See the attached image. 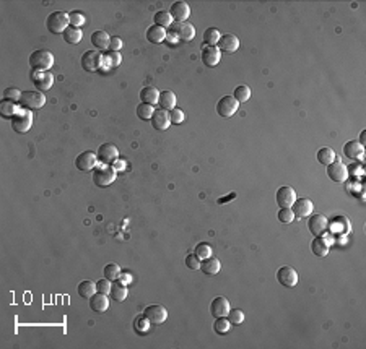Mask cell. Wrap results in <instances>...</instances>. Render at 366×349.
I'll use <instances>...</instances> for the list:
<instances>
[{
    "instance_id": "obj_9",
    "label": "cell",
    "mask_w": 366,
    "mask_h": 349,
    "mask_svg": "<svg viewBox=\"0 0 366 349\" xmlns=\"http://www.w3.org/2000/svg\"><path fill=\"white\" fill-rule=\"evenodd\" d=\"M238 107H240V103L233 96H223L217 103V112L220 117H231V115L236 114Z\"/></svg>"
},
{
    "instance_id": "obj_43",
    "label": "cell",
    "mask_w": 366,
    "mask_h": 349,
    "mask_svg": "<svg viewBox=\"0 0 366 349\" xmlns=\"http://www.w3.org/2000/svg\"><path fill=\"white\" fill-rule=\"evenodd\" d=\"M148 325H150V322L147 320V317L145 315H138V317H135V320H134V328H135V331L137 333H140V335H145L147 331H148Z\"/></svg>"
},
{
    "instance_id": "obj_41",
    "label": "cell",
    "mask_w": 366,
    "mask_h": 349,
    "mask_svg": "<svg viewBox=\"0 0 366 349\" xmlns=\"http://www.w3.org/2000/svg\"><path fill=\"white\" fill-rule=\"evenodd\" d=\"M230 320L226 318V317H218L217 320H215V323H213V330H215V333L217 335H225V333H228L230 331Z\"/></svg>"
},
{
    "instance_id": "obj_37",
    "label": "cell",
    "mask_w": 366,
    "mask_h": 349,
    "mask_svg": "<svg viewBox=\"0 0 366 349\" xmlns=\"http://www.w3.org/2000/svg\"><path fill=\"white\" fill-rule=\"evenodd\" d=\"M221 37V33L217 28H207L203 33V44L205 46H217Z\"/></svg>"
},
{
    "instance_id": "obj_2",
    "label": "cell",
    "mask_w": 366,
    "mask_h": 349,
    "mask_svg": "<svg viewBox=\"0 0 366 349\" xmlns=\"http://www.w3.org/2000/svg\"><path fill=\"white\" fill-rule=\"evenodd\" d=\"M168 31L173 33L177 41H184V42L192 41L194 36H196V28H194V25H191L189 21H174V23L168 28Z\"/></svg>"
},
{
    "instance_id": "obj_7",
    "label": "cell",
    "mask_w": 366,
    "mask_h": 349,
    "mask_svg": "<svg viewBox=\"0 0 366 349\" xmlns=\"http://www.w3.org/2000/svg\"><path fill=\"white\" fill-rule=\"evenodd\" d=\"M143 315H145L147 320L152 325H160L168 318V310H166L163 306H160V304H152V306L145 307Z\"/></svg>"
},
{
    "instance_id": "obj_18",
    "label": "cell",
    "mask_w": 366,
    "mask_h": 349,
    "mask_svg": "<svg viewBox=\"0 0 366 349\" xmlns=\"http://www.w3.org/2000/svg\"><path fill=\"white\" fill-rule=\"evenodd\" d=\"M291 211L295 218H306L313 214V202L309 198H296L295 203L291 205Z\"/></svg>"
},
{
    "instance_id": "obj_26",
    "label": "cell",
    "mask_w": 366,
    "mask_h": 349,
    "mask_svg": "<svg viewBox=\"0 0 366 349\" xmlns=\"http://www.w3.org/2000/svg\"><path fill=\"white\" fill-rule=\"evenodd\" d=\"M109 41H111V36L106 31H95L91 35V44L98 49V51H106V49H109Z\"/></svg>"
},
{
    "instance_id": "obj_1",
    "label": "cell",
    "mask_w": 366,
    "mask_h": 349,
    "mask_svg": "<svg viewBox=\"0 0 366 349\" xmlns=\"http://www.w3.org/2000/svg\"><path fill=\"white\" fill-rule=\"evenodd\" d=\"M54 64V55L46 49H38L30 55V67L33 71H49Z\"/></svg>"
},
{
    "instance_id": "obj_20",
    "label": "cell",
    "mask_w": 366,
    "mask_h": 349,
    "mask_svg": "<svg viewBox=\"0 0 366 349\" xmlns=\"http://www.w3.org/2000/svg\"><path fill=\"white\" fill-rule=\"evenodd\" d=\"M150 120H152V125H153L155 130H166L171 125L168 110H164L162 107L155 109V112H153L152 119H150Z\"/></svg>"
},
{
    "instance_id": "obj_32",
    "label": "cell",
    "mask_w": 366,
    "mask_h": 349,
    "mask_svg": "<svg viewBox=\"0 0 366 349\" xmlns=\"http://www.w3.org/2000/svg\"><path fill=\"white\" fill-rule=\"evenodd\" d=\"M311 250L316 257H325L329 253V245H327L325 239L323 237H314V241L311 242Z\"/></svg>"
},
{
    "instance_id": "obj_15",
    "label": "cell",
    "mask_w": 366,
    "mask_h": 349,
    "mask_svg": "<svg viewBox=\"0 0 366 349\" xmlns=\"http://www.w3.org/2000/svg\"><path fill=\"white\" fill-rule=\"evenodd\" d=\"M327 218L324 214H313L311 218L308 221V228H309V232L314 236V237H319L323 236L324 232L327 231Z\"/></svg>"
},
{
    "instance_id": "obj_22",
    "label": "cell",
    "mask_w": 366,
    "mask_h": 349,
    "mask_svg": "<svg viewBox=\"0 0 366 349\" xmlns=\"http://www.w3.org/2000/svg\"><path fill=\"white\" fill-rule=\"evenodd\" d=\"M169 13L174 21H187L191 15V7L186 2H174L171 5Z\"/></svg>"
},
{
    "instance_id": "obj_42",
    "label": "cell",
    "mask_w": 366,
    "mask_h": 349,
    "mask_svg": "<svg viewBox=\"0 0 366 349\" xmlns=\"http://www.w3.org/2000/svg\"><path fill=\"white\" fill-rule=\"evenodd\" d=\"M194 253H196V255H197L199 258H201V260H203V258L212 257L213 250H212V247H210L208 244L201 242V244H197L196 248H194Z\"/></svg>"
},
{
    "instance_id": "obj_28",
    "label": "cell",
    "mask_w": 366,
    "mask_h": 349,
    "mask_svg": "<svg viewBox=\"0 0 366 349\" xmlns=\"http://www.w3.org/2000/svg\"><path fill=\"white\" fill-rule=\"evenodd\" d=\"M158 106L164 109V110H171L176 107V94L173 91L166 90V91H160V98H158Z\"/></svg>"
},
{
    "instance_id": "obj_39",
    "label": "cell",
    "mask_w": 366,
    "mask_h": 349,
    "mask_svg": "<svg viewBox=\"0 0 366 349\" xmlns=\"http://www.w3.org/2000/svg\"><path fill=\"white\" fill-rule=\"evenodd\" d=\"M233 98H235L238 103H246L247 99L251 98V90H249V86H246V85L236 86L235 93H233Z\"/></svg>"
},
{
    "instance_id": "obj_52",
    "label": "cell",
    "mask_w": 366,
    "mask_h": 349,
    "mask_svg": "<svg viewBox=\"0 0 366 349\" xmlns=\"http://www.w3.org/2000/svg\"><path fill=\"white\" fill-rule=\"evenodd\" d=\"M121 47H122V39H121V37L119 36H113V37H111L108 51H111V52H119Z\"/></svg>"
},
{
    "instance_id": "obj_49",
    "label": "cell",
    "mask_w": 366,
    "mask_h": 349,
    "mask_svg": "<svg viewBox=\"0 0 366 349\" xmlns=\"http://www.w3.org/2000/svg\"><path fill=\"white\" fill-rule=\"evenodd\" d=\"M69 20H70V25L74 28H80L83 23H85V15L80 13L79 10H74V12L69 13Z\"/></svg>"
},
{
    "instance_id": "obj_19",
    "label": "cell",
    "mask_w": 366,
    "mask_h": 349,
    "mask_svg": "<svg viewBox=\"0 0 366 349\" xmlns=\"http://www.w3.org/2000/svg\"><path fill=\"white\" fill-rule=\"evenodd\" d=\"M228 312H230V302H228V299L223 296L215 297L212 304H210V314H212L215 318L226 317Z\"/></svg>"
},
{
    "instance_id": "obj_16",
    "label": "cell",
    "mask_w": 366,
    "mask_h": 349,
    "mask_svg": "<svg viewBox=\"0 0 366 349\" xmlns=\"http://www.w3.org/2000/svg\"><path fill=\"white\" fill-rule=\"evenodd\" d=\"M327 168V175H329L330 180L334 182H345L347 180V175H348V169L347 166L343 163H330L329 166H325Z\"/></svg>"
},
{
    "instance_id": "obj_21",
    "label": "cell",
    "mask_w": 366,
    "mask_h": 349,
    "mask_svg": "<svg viewBox=\"0 0 366 349\" xmlns=\"http://www.w3.org/2000/svg\"><path fill=\"white\" fill-rule=\"evenodd\" d=\"M221 59V52L217 46H205L202 49V62L207 67H215Z\"/></svg>"
},
{
    "instance_id": "obj_10",
    "label": "cell",
    "mask_w": 366,
    "mask_h": 349,
    "mask_svg": "<svg viewBox=\"0 0 366 349\" xmlns=\"http://www.w3.org/2000/svg\"><path fill=\"white\" fill-rule=\"evenodd\" d=\"M296 200V192L295 188L284 185L280 187L275 193V202L280 208H291V205Z\"/></svg>"
},
{
    "instance_id": "obj_8",
    "label": "cell",
    "mask_w": 366,
    "mask_h": 349,
    "mask_svg": "<svg viewBox=\"0 0 366 349\" xmlns=\"http://www.w3.org/2000/svg\"><path fill=\"white\" fill-rule=\"evenodd\" d=\"M103 65V55L98 51H86L81 55V67L85 71H96Z\"/></svg>"
},
{
    "instance_id": "obj_6",
    "label": "cell",
    "mask_w": 366,
    "mask_h": 349,
    "mask_svg": "<svg viewBox=\"0 0 366 349\" xmlns=\"http://www.w3.org/2000/svg\"><path fill=\"white\" fill-rule=\"evenodd\" d=\"M116 180V169L109 164H103L101 168H95L93 171V182L98 187H106Z\"/></svg>"
},
{
    "instance_id": "obj_44",
    "label": "cell",
    "mask_w": 366,
    "mask_h": 349,
    "mask_svg": "<svg viewBox=\"0 0 366 349\" xmlns=\"http://www.w3.org/2000/svg\"><path fill=\"white\" fill-rule=\"evenodd\" d=\"M2 98L5 101H12V103H20V98H21V91L16 90V88L10 86V88H5L3 93H2Z\"/></svg>"
},
{
    "instance_id": "obj_50",
    "label": "cell",
    "mask_w": 366,
    "mask_h": 349,
    "mask_svg": "<svg viewBox=\"0 0 366 349\" xmlns=\"http://www.w3.org/2000/svg\"><path fill=\"white\" fill-rule=\"evenodd\" d=\"M186 267L191 270H199L201 268V258H199L196 253H189L186 257Z\"/></svg>"
},
{
    "instance_id": "obj_45",
    "label": "cell",
    "mask_w": 366,
    "mask_h": 349,
    "mask_svg": "<svg viewBox=\"0 0 366 349\" xmlns=\"http://www.w3.org/2000/svg\"><path fill=\"white\" fill-rule=\"evenodd\" d=\"M121 275V268L119 265L116 263H108L106 267H104V278H108L109 281H114L118 279Z\"/></svg>"
},
{
    "instance_id": "obj_5",
    "label": "cell",
    "mask_w": 366,
    "mask_h": 349,
    "mask_svg": "<svg viewBox=\"0 0 366 349\" xmlns=\"http://www.w3.org/2000/svg\"><path fill=\"white\" fill-rule=\"evenodd\" d=\"M31 125H33L31 110L20 107V110L15 114V117L12 119V129L16 132V134H26V132L31 129Z\"/></svg>"
},
{
    "instance_id": "obj_3",
    "label": "cell",
    "mask_w": 366,
    "mask_h": 349,
    "mask_svg": "<svg viewBox=\"0 0 366 349\" xmlns=\"http://www.w3.org/2000/svg\"><path fill=\"white\" fill-rule=\"evenodd\" d=\"M46 104V96L41 91H25L21 93L20 98V107L28 110H36L41 109Z\"/></svg>"
},
{
    "instance_id": "obj_47",
    "label": "cell",
    "mask_w": 366,
    "mask_h": 349,
    "mask_svg": "<svg viewBox=\"0 0 366 349\" xmlns=\"http://www.w3.org/2000/svg\"><path fill=\"white\" fill-rule=\"evenodd\" d=\"M277 218H279L280 223L284 224H290L293 219H295V214H293L291 208H280V211L277 213Z\"/></svg>"
},
{
    "instance_id": "obj_4",
    "label": "cell",
    "mask_w": 366,
    "mask_h": 349,
    "mask_svg": "<svg viewBox=\"0 0 366 349\" xmlns=\"http://www.w3.org/2000/svg\"><path fill=\"white\" fill-rule=\"evenodd\" d=\"M69 23H70L69 15L65 12H54L46 20V26L49 33H54V35H59V33L64 35V31L69 28Z\"/></svg>"
},
{
    "instance_id": "obj_34",
    "label": "cell",
    "mask_w": 366,
    "mask_h": 349,
    "mask_svg": "<svg viewBox=\"0 0 366 349\" xmlns=\"http://www.w3.org/2000/svg\"><path fill=\"white\" fill-rule=\"evenodd\" d=\"M18 110L20 107L16 106V103L5 101V99H2V103H0V114H2V117L5 119H13Z\"/></svg>"
},
{
    "instance_id": "obj_35",
    "label": "cell",
    "mask_w": 366,
    "mask_h": 349,
    "mask_svg": "<svg viewBox=\"0 0 366 349\" xmlns=\"http://www.w3.org/2000/svg\"><path fill=\"white\" fill-rule=\"evenodd\" d=\"M318 161L323 166H329L330 163L335 161V151L329 146L321 148L318 151Z\"/></svg>"
},
{
    "instance_id": "obj_31",
    "label": "cell",
    "mask_w": 366,
    "mask_h": 349,
    "mask_svg": "<svg viewBox=\"0 0 366 349\" xmlns=\"http://www.w3.org/2000/svg\"><path fill=\"white\" fill-rule=\"evenodd\" d=\"M64 41L67 44H72V46H75V44H79L83 37V33L80 28H74V26H69L67 30L64 31Z\"/></svg>"
},
{
    "instance_id": "obj_40",
    "label": "cell",
    "mask_w": 366,
    "mask_h": 349,
    "mask_svg": "<svg viewBox=\"0 0 366 349\" xmlns=\"http://www.w3.org/2000/svg\"><path fill=\"white\" fill-rule=\"evenodd\" d=\"M121 60H122V57H121V54L119 52H108V54H104L103 55V65L104 67H118V65L121 64Z\"/></svg>"
},
{
    "instance_id": "obj_54",
    "label": "cell",
    "mask_w": 366,
    "mask_h": 349,
    "mask_svg": "<svg viewBox=\"0 0 366 349\" xmlns=\"http://www.w3.org/2000/svg\"><path fill=\"white\" fill-rule=\"evenodd\" d=\"M365 135H366V132L363 130V132H362V135H360V143H362L363 146H365V138H366Z\"/></svg>"
},
{
    "instance_id": "obj_36",
    "label": "cell",
    "mask_w": 366,
    "mask_h": 349,
    "mask_svg": "<svg viewBox=\"0 0 366 349\" xmlns=\"http://www.w3.org/2000/svg\"><path fill=\"white\" fill-rule=\"evenodd\" d=\"M79 294L85 299H90L93 294H96V282H93L90 279L81 281L79 284Z\"/></svg>"
},
{
    "instance_id": "obj_27",
    "label": "cell",
    "mask_w": 366,
    "mask_h": 349,
    "mask_svg": "<svg viewBox=\"0 0 366 349\" xmlns=\"http://www.w3.org/2000/svg\"><path fill=\"white\" fill-rule=\"evenodd\" d=\"M147 39L152 44H160L166 39V30L158 25H152L147 30Z\"/></svg>"
},
{
    "instance_id": "obj_12",
    "label": "cell",
    "mask_w": 366,
    "mask_h": 349,
    "mask_svg": "<svg viewBox=\"0 0 366 349\" xmlns=\"http://www.w3.org/2000/svg\"><path fill=\"white\" fill-rule=\"evenodd\" d=\"M98 164V156L93 151H83L80 153L75 159V166L79 171L83 173H88V171H93Z\"/></svg>"
},
{
    "instance_id": "obj_33",
    "label": "cell",
    "mask_w": 366,
    "mask_h": 349,
    "mask_svg": "<svg viewBox=\"0 0 366 349\" xmlns=\"http://www.w3.org/2000/svg\"><path fill=\"white\" fill-rule=\"evenodd\" d=\"M153 20H155V25L162 26V28H164V30L174 23V20H173V16H171L169 10H160V12L155 13Z\"/></svg>"
},
{
    "instance_id": "obj_25",
    "label": "cell",
    "mask_w": 366,
    "mask_h": 349,
    "mask_svg": "<svg viewBox=\"0 0 366 349\" xmlns=\"http://www.w3.org/2000/svg\"><path fill=\"white\" fill-rule=\"evenodd\" d=\"M220 268H221L220 260H218V258H215L213 255H212V257H208V258H203L202 262H201V270H202V273H203V275H207V276L217 275L218 271H220Z\"/></svg>"
},
{
    "instance_id": "obj_23",
    "label": "cell",
    "mask_w": 366,
    "mask_h": 349,
    "mask_svg": "<svg viewBox=\"0 0 366 349\" xmlns=\"http://www.w3.org/2000/svg\"><path fill=\"white\" fill-rule=\"evenodd\" d=\"M363 153H365V146L357 140L347 141L345 146H343V154H345L347 158H350V159H362Z\"/></svg>"
},
{
    "instance_id": "obj_13",
    "label": "cell",
    "mask_w": 366,
    "mask_h": 349,
    "mask_svg": "<svg viewBox=\"0 0 366 349\" xmlns=\"http://www.w3.org/2000/svg\"><path fill=\"white\" fill-rule=\"evenodd\" d=\"M31 80L38 88V91H47L54 85V75L51 71H33Z\"/></svg>"
},
{
    "instance_id": "obj_38",
    "label": "cell",
    "mask_w": 366,
    "mask_h": 349,
    "mask_svg": "<svg viewBox=\"0 0 366 349\" xmlns=\"http://www.w3.org/2000/svg\"><path fill=\"white\" fill-rule=\"evenodd\" d=\"M137 112V117L140 120H150L152 119V115L155 112V107L152 106V104H147V103H140L135 109Z\"/></svg>"
},
{
    "instance_id": "obj_53",
    "label": "cell",
    "mask_w": 366,
    "mask_h": 349,
    "mask_svg": "<svg viewBox=\"0 0 366 349\" xmlns=\"http://www.w3.org/2000/svg\"><path fill=\"white\" fill-rule=\"evenodd\" d=\"M166 41H168L169 44H176V42H177L176 36L173 35V33H169L168 30H166Z\"/></svg>"
},
{
    "instance_id": "obj_14",
    "label": "cell",
    "mask_w": 366,
    "mask_h": 349,
    "mask_svg": "<svg viewBox=\"0 0 366 349\" xmlns=\"http://www.w3.org/2000/svg\"><path fill=\"white\" fill-rule=\"evenodd\" d=\"M277 279L282 286L293 287L298 282V273L293 267H280L277 271Z\"/></svg>"
},
{
    "instance_id": "obj_30",
    "label": "cell",
    "mask_w": 366,
    "mask_h": 349,
    "mask_svg": "<svg viewBox=\"0 0 366 349\" xmlns=\"http://www.w3.org/2000/svg\"><path fill=\"white\" fill-rule=\"evenodd\" d=\"M158 98H160V91L155 86H145V88H142V91H140L142 103L152 104V106H153V104H158Z\"/></svg>"
},
{
    "instance_id": "obj_51",
    "label": "cell",
    "mask_w": 366,
    "mask_h": 349,
    "mask_svg": "<svg viewBox=\"0 0 366 349\" xmlns=\"http://www.w3.org/2000/svg\"><path fill=\"white\" fill-rule=\"evenodd\" d=\"M111 282L108 278H104V279H99L98 282H96V292H101V294H109L111 292Z\"/></svg>"
},
{
    "instance_id": "obj_17",
    "label": "cell",
    "mask_w": 366,
    "mask_h": 349,
    "mask_svg": "<svg viewBox=\"0 0 366 349\" xmlns=\"http://www.w3.org/2000/svg\"><path fill=\"white\" fill-rule=\"evenodd\" d=\"M217 47L220 49V52L233 54L238 51V47H240V39H238L235 35H231V33H226V35H221Z\"/></svg>"
},
{
    "instance_id": "obj_46",
    "label": "cell",
    "mask_w": 366,
    "mask_h": 349,
    "mask_svg": "<svg viewBox=\"0 0 366 349\" xmlns=\"http://www.w3.org/2000/svg\"><path fill=\"white\" fill-rule=\"evenodd\" d=\"M226 318H228L230 323H233V325H240L244 322V312L241 309H230Z\"/></svg>"
},
{
    "instance_id": "obj_48",
    "label": "cell",
    "mask_w": 366,
    "mask_h": 349,
    "mask_svg": "<svg viewBox=\"0 0 366 349\" xmlns=\"http://www.w3.org/2000/svg\"><path fill=\"white\" fill-rule=\"evenodd\" d=\"M168 114H169V122L171 124H182L184 122V110H181L179 107H174V109H171V110H168Z\"/></svg>"
},
{
    "instance_id": "obj_24",
    "label": "cell",
    "mask_w": 366,
    "mask_h": 349,
    "mask_svg": "<svg viewBox=\"0 0 366 349\" xmlns=\"http://www.w3.org/2000/svg\"><path fill=\"white\" fill-rule=\"evenodd\" d=\"M90 307L95 310V312H106L108 307H109V299H108V294H101V292H96V294H93L90 297Z\"/></svg>"
},
{
    "instance_id": "obj_29",
    "label": "cell",
    "mask_w": 366,
    "mask_h": 349,
    "mask_svg": "<svg viewBox=\"0 0 366 349\" xmlns=\"http://www.w3.org/2000/svg\"><path fill=\"white\" fill-rule=\"evenodd\" d=\"M109 296L113 301L116 302H122L124 299L127 297V287L122 281H114L113 284H111V292Z\"/></svg>"
},
{
    "instance_id": "obj_11",
    "label": "cell",
    "mask_w": 366,
    "mask_h": 349,
    "mask_svg": "<svg viewBox=\"0 0 366 349\" xmlns=\"http://www.w3.org/2000/svg\"><path fill=\"white\" fill-rule=\"evenodd\" d=\"M98 161L103 163V164H111L114 163L116 159H118L119 156V149L116 145H113V143H103L101 146L98 148Z\"/></svg>"
}]
</instances>
